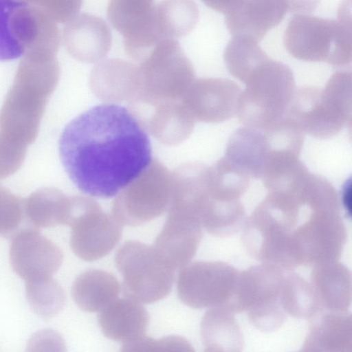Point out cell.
I'll list each match as a JSON object with an SVG mask.
<instances>
[{"label": "cell", "mask_w": 352, "mask_h": 352, "mask_svg": "<svg viewBox=\"0 0 352 352\" xmlns=\"http://www.w3.org/2000/svg\"><path fill=\"white\" fill-rule=\"evenodd\" d=\"M341 210L333 186L309 172L268 191L245 219L243 244L252 258L284 270L338 261L347 237Z\"/></svg>", "instance_id": "1"}, {"label": "cell", "mask_w": 352, "mask_h": 352, "mask_svg": "<svg viewBox=\"0 0 352 352\" xmlns=\"http://www.w3.org/2000/svg\"><path fill=\"white\" fill-rule=\"evenodd\" d=\"M69 179L82 192L110 198L129 186L151 162L148 135L126 107L102 103L69 122L59 140Z\"/></svg>", "instance_id": "2"}, {"label": "cell", "mask_w": 352, "mask_h": 352, "mask_svg": "<svg viewBox=\"0 0 352 352\" xmlns=\"http://www.w3.org/2000/svg\"><path fill=\"white\" fill-rule=\"evenodd\" d=\"M59 75L56 57L23 55L0 110V133L26 146L32 144Z\"/></svg>", "instance_id": "3"}, {"label": "cell", "mask_w": 352, "mask_h": 352, "mask_svg": "<svg viewBox=\"0 0 352 352\" xmlns=\"http://www.w3.org/2000/svg\"><path fill=\"white\" fill-rule=\"evenodd\" d=\"M287 117L303 133L326 139L351 120V73L337 72L324 88L305 87L295 91Z\"/></svg>", "instance_id": "4"}, {"label": "cell", "mask_w": 352, "mask_h": 352, "mask_svg": "<svg viewBox=\"0 0 352 352\" xmlns=\"http://www.w3.org/2000/svg\"><path fill=\"white\" fill-rule=\"evenodd\" d=\"M346 7L338 20L296 14L289 21L283 36L287 51L294 58L323 61L334 66L351 61V22Z\"/></svg>", "instance_id": "5"}, {"label": "cell", "mask_w": 352, "mask_h": 352, "mask_svg": "<svg viewBox=\"0 0 352 352\" xmlns=\"http://www.w3.org/2000/svg\"><path fill=\"white\" fill-rule=\"evenodd\" d=\"M237 114L246 126L268 128L283 119L295 94L292 69L270 58L258 67L245 82Z\"/></svg>", "instance_id": "6"}, {"label": "cell", "mask_w": 352, "mask_h": 352, "mask_svg": "<svg viewBox=\"0 0 352 352\" xmlns=\"http://www.w3.org/2000/svg\"><path fill=\"white\" fill-rule=\"evenodd\" d=\"M285 274L265 263L239 272L233 311H245L252 325L263 333L278 330L287 316L282 305Z\"/></svg>", "instance_id": "7"}, {"label": "cell", "mask_w": 352, "mask_h": 352, "mask_svg": "<svg viewBox=\"0 0 352 352\" xmlns=\"http://www.w3.org/2000/svg\"><path fill=\"white\" fill-rule=\"evenodd\" d=\"M115 263L123 276L126 297L150 304L170 293L175 270L160 257L153 245L126 241L118 250Z\"/></svg>", "instance_id": "8"}, {"label": "cell", "mask_w": 352, "mask_h": 352, "mask_svg": "<svg viewBox=\"0 0 352 352\" xmlns=\"http://www.w3.org/2000/svg\"><path fill=\"white\" fill-rule=\"evenodd\" d=\"M239 274L233 266L223 261L188 263L177 277L179 298L193 309L223 307L233 312Z\"/></svg>", "instance_id": "9"}, {"label": "cell", "mask_w": 352, "mask_h": 352, "mask_svg": "<svg viewBox=\"0 0 352 352\" xmlns=\"http://www.w3.org/2000/svg\"><path fill=\"white\" fill-rule=\"evenodd\" d=\"M66 225L72 229L70 246L80 258L91 261L107 255L122 236V225L95 201L72 197Z\"/></svg>", "instance_id": "10"}, {"label": "cell", "mask_w": 352, "mask_h": 352, "mask_svg": "<svg viewBox=\"0 0 352 352\" xmlns=\"http://www.w3.org/2000/svg\"><path fill=\"white\" fill-rule=\"evenodd\" d=\"M155 0H109L107 16L124 38V50L140 60L155 44L164 38L155 23Z\"/></svg>", "instance_id": "11"}, {"label": "cell", "mask_w": 352, "mask_h": 352, "mask_svg": "<svg viewBox=\"0 0 352 352\" xmlns=\"http://www.w3.org/2000/svg\"><path fill=\"white\" fill-rule=\"evenodd\" d=\"M10 259L13 270L25 282L52 277L63 263V254L41 232L26 229L12 238Z\"/></svg>", "instance_id": "12"}, {"label": "cell", "mask_w": 352, "mask_h": 352, "mask_svg": "<svg viewBox=\"0 0 352 352\" xmlns=\"http://www.w3.org/2000/svg\"><path fill=\"white\" fill-rule=\"evenodd\" d=\"M202 235V226L198 220L184 214L169 211L153 247L172 269H182L195 255Z\"/></svg>", "instance_id": "13"}, {"label": "cell", "mask_w": 352, "mask_h": 352, "mask_svg": "<svg viewBox=\"0 0 352 352\" xmlns=\"http://www.w3.org/2000/svg\"><path fill=\"white\" fill-rule=\"evenodd\" d=\"M63 41L67 52L78 60L93 63L104 58L111 47V30L101 18L76 14L66 22Z\"/></svg>", "instance_id": "14"}, {"label": "cell", "mask_w": 352, "mask_h": 352, "mask_svg": "<svg viewBox=\"0 0 352 352\" xmlns=\"http://www.w3.org/2000/svg\"><path fill=\"white\" fill-rule=\"evenodd\" d=\"M288 11L287 0H242L226 15L229 32L261 41Z\"/></svg>", "instance_id": "15"}, {"label": "cell", "mask_w": 352, "mask_h": 352, "mask_svg": "<svg viewBox=\"0 0 352 352\" xmlns=\"http://www.w3.org/2000/svg\"><path fill=\"white\" fill-rule=\"evenodd\" d=\"M241 89L229 79L208 78L199 79L193 86L192 105L198 120L219 122L237 113Z\"/></svg>", "instance_id": "16"}, {"label": "cell", "mask_w": 352, "mask_h": 352, "mask_svg": "<svg viewBox=\"0 0 352 352\" xmlns=\"http://www.w3.org/2000/svg\"><path fill=\"white\" fill-rule=\"evenodd\" d=\"M149 315L142 303L128 297L117 298L98 316L102 333L122 343V347L146 336Z\"/></svg>", "instance_id": "17"}, {"label": "cell", "mask_w": 352, "mask_h": 352, "mask_svg": "<svg viewBox=\"0 0 352 352\" xmlns=\"http://www.w3.org/2000/svg\"><path fill=\"white\" fill-rule=\"evenodd\" d=\"M311 288L321 311H346L351 301L350 270L338 261L314 265Z\"/></svg>", "instance_id": "18"}, {"label": "cell", "mask_w": 352, "mask_h": 352, "mask_svg": "<svg viewBox=\"0 0 352 352\" xmlns=\"http://www.w3.org/2000/svg\"><path fill=\"white\" fill-rule=\"evenodd\" d=\"M169 195L167 188L162 186L131 188L116 200L113 216L121 225H143L164 212Z\"/></svg>", "instance_id": "19"}, {"label": "cell", "mask_w": 352, "mask_h": 352, "mask_svg": "<svg viewBox=\"0 0 352 352\" xmlns=\"http://www.w3.org/2000/svg\"><path fill=\"white\" fill-rule=\"evenodd\" d=\"M310 320L311 324L302 351H351L352 322L350 313L323 311Z\"/></svg>", "instance_id": "20"}, {"label": "cell", "mask_w": 352, "mask_h": 352, "mask_svg": "<svg viewBox=\"0 0 352 352\" xmlns=\"http://www.w3.org/2000/svg\"><path fill=\"white\" fill-rule=\"evenodd\" d=\"M271 149L263 129L245 126L230 136L224 157L250 178L258 179Z\"/></svg>", "instance_id": "21"}, {"label": "cell", "mask_w": 352, "mask_h": 352, "mask_svg": "<svg viewBox=\"0 0 352 352\" xmlns=\"http://www.w3.org/2000/svg\"><path fill=\"white\" fill-rule=\"evenodd\" d=\"M121 287L111 273L89 270L80 274L72 287V297L82 310L101 311L118 298Z\"/></svg>", "instance_id": "22"}, {"label": "cell", "mask_w": 352, "mask_h": 352, "mask_svg": "<svg viewBox=\"0 0 352 352\" xmlns=\"http://www.w3.org/2000/svg\"><path fill=\"white\" fill-rule=\"evenodd\" d=\"M234 313L223 307L208 308L201 322V337L206 351H241L243 334Z\"/></svg>", "instance_id": "23"}, {"label": "cell", "mask_w": 352, "mask_h": 352, "mask_svg": "<svg viewBox=\"0 0 352 352\" xmlns=\"http://www.w3.org/2000/svg\"><path fill=\"white\" fill-rule=\"evenodd\" d=\"M69 199L56 188H41L25 201V213L30 221L40 228L66 225Z\"/></svg>", "instance_id": "24"}, {"label": "cell", "mask_w": 352, "mask_h": 352, "mask_svg": "<svg viewBox=\"0 0 352 352\" xmlns=\"http://www.w3.org/2000/svg\"><path fill=\"white\" fill-rule=\"evenodd\" d=\"M199 19V10L193 0H163L155 8V23L164 38L188 34Z\"/></svg>", "instance_id": "25"}, {"label": "cell", "mask_w": 352, "mask_h": 352, "mask_svg": "<svg viewBox=\"0 0 352 352\" xmlns=\"http://www.w3.org/2000/svg\"><path fill=\"white\" fill-rule=\"evenodd\" d=\"M257 42L248 36H234L225 49L223 58L228 72L243 83L269 58Z\"/></svg>", "instance_id": "26"}, {"label": "cell", "mask_w": 352, "mask_h": 352, "mask_svg": "<svg viewBox=\"0 0 352 352\" xmlns=\"http://www.w3.org/2000/svg\"><path fill=\"white\" fill-rule=\"evenodd\" d=\"M26 2L0 0V60L17 58L25 54L22 43V13Z\"/></svg>", "instance_id": "27"}, {"label": "cell", "mask_w": 352, "mask_h": 352, "mask_svg": "<svg viewBox=\"0 0 352 352\" xmlns=\"http://www.w3.org/2000/svg\"><path fill=\"white\" fill-rule=\"evenodd\" d=\"M282 305L287 315L311 320L320 312L311 285L295 273L285 274Z\"/></svg>", "instance_id": "28"}, {"label": "cell", "mask_w": 352, "mask_h": 352, "mask_svg": "<svg viewBox=\"0 0 352 352\" xmlns=\"http://www.w3.org/2000/svg\"><path fill=\"white\" fill-rule=\"evenodd\" d=\"M28 301L34 312L44 319L58 314L65 302V293L52 277L25 281Z\"/></svg>", "instance_id": "29"}, {"label": "cell", "mask_w": 352, "mask_h": 352, "mask_svg": "<svg viewBox=\"0 0 352 352\" xmlns=\"http://www.w3.org/2000/svg\"><path fill=\"white\" fill-rule=\"evenodd\" d=\"M23 204L8 189L0 186V236L14 232L21 222Z\"/></svg>", "instance_id": "30"}, {"label": "cell", "mask_w": 352, "mask_h": 352, "mask_svg": "<svg viewBox=\"0 0 352 352\" xmlns=\"http://www.w3.org/2000/svg\"><path fill=\"white\" fill-rule=\"evenodd\" d=\"M26 146L0 133V179L19 169L26 155Z\"/></svg>", "instance_id": "31"}, {"label": "cell", "mask_w": 352, "mask_h": 352, "mask_svg": "<svg viewBox=\"0 0 352 352\" xmlns=\"http://www.w3.org/2000/svg\"><path fill=\"white\" fill-rule=\"evenodd\" d=\"M122 351H193L190 344L184 338L169 336L153 339L144 336L139 340L122 348Z\"/></svg>", "instance_id": "32"}, {"label": "cell", "mask_w": 352, "mask_h": 352, "mask_svg": "<svg viewBox=\"0 0 352 352\" xmlns=\"http://www.w3.org/2000/svg\"><path fill=\"white\" fill-rule=\"evenodd\" d=\"M34 6L55 21L66 23L80 10L83 0H21Z\"/></svg>", "instance_id": "33"}, {"label": "cell", "mask_w": 352, "mask_h": 352, "mask_svg": "<svg viewBox=\"0 0 352 352\" xmlns=\"http://www.w3.org/2000/svg\"><path fill=\"white\" fill-rule=\"evenodd\" d=\"M30 351H64L65 342L62 337L52 329L38 331L29 341Z\"/></svg>", "instance_id": "34"}, {"label": "cell", "mask_w": 352, "mask_h": 352, "mask_svg": "<svg viewBox=\"0 0 352 352\" xmlns=\"http://www.w3.org/2000/svg\"><path fill=\"white\" fill-rule=\"evenodd\" d=\"M320 0H287L288 11L292 13L307 14L316 10Z\"/></svg>", "instance_id": "35"}, {"label": "cell", "mask_w": 352, "mask_h": 352, "mask_svg": "<svg viewBox=\"0 0 352 352\" xmlns=\"http://www.w3.org/2000/svg\"><path fill=\"white\" fill-rule=\"evenodd\" d=\"M211 9L227 15L231 12L242 0H201Z\"/></svg>", "instance_id": "36"}, {"label": "cell", "mask_w": 352, "mask_h": 352, "mask_svg": "<svg viewBox=\"0 0 352 352\" xmlns=\"http://www.w3.org/2000/svg\"><path fill=\"white\" fill-rule=\"evenodd\" d=\"M341 204L346 210V214L351 217V179L344 183L341 192Z\"/></svg>", "instance_id": "37"}]
</instances>
